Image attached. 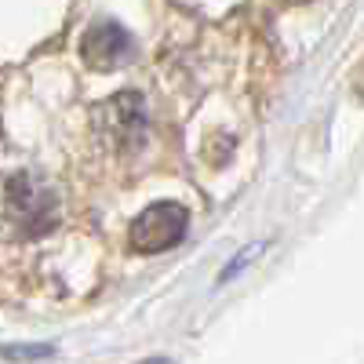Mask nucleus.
I'll use <instances>...</instances> for the list:
<instances>
[{
    "instance_id": "1",
    "label": "nucleus",
    "mask_w": 364,
    "mask_h": 364,
    "mask_svg": "<svg viewBox=\"0 0 364 364\" xmlns=\"http://www.w3.org/2000/svg\"><path fill=\"white\" fill-rule=\"evenodd\" d=\"M58 200L33 175H15L8 182V223L18 237H44L55 230Z\"/></svg>"
},
{
    "instance_id": "2",
    "label": "nucleus",
    "mask_w": 364,
    "mask_h": 364,
    "mask_svg": "<svg viewBox=\"0 0 364 364\" xmlns=\"http://www.w3.org/2000/svg\"><path fill=\"white\" fill-rule=\"evenodd\" d=\"M190 230V211L175 200H157L132 223V248L142 255H161L175 248Z\"/></svg>"
},
{
    "instance_id": "3",
    "label": "nucleus",
    "mask_w": 364,
    "mask_h": 364,
    "mask_svg": "<svg viewBox=\"0 0 364 364\" xmlns=\"http://www.w3.org/2000/svg\"><path fill=\"white\" fill-rule=\"evenodd\" d=\"M99 132L113 149H132L146 139V102L135 91H120V95L99 102Z\"/></svg>"
},
{
    "instance_id": "4",
    "label": "nucleus",
    "mask_w": 364,
    "mask_h": 364,
    "mask_svg": "<svg viewBox=\"0 0 364 364\" xmlns=\"http://www.w3.org/2000/svg\"><path fill=\"white\" fill-rule=\"evenodd\" d=\"M80 55H84V63L91 70H117V66L132 63V58L139 55V44H135V37L120 22L102 18V22H95L84 33Z\"/></svg>"
},
{
    "instance_id": "5",
    "label": "nucleus",
    "mask_w": 364,
    "mask_h": 364,
    "mask_svg": "<svg viewBox=\"0 0 364 364\" xmlns=\"http://www.w3.org/2000/svg\"><path fill=\"white\" fill-rule=\"evenodd\" d=\"M8 357H51V346H18V350H4Z\"/></svg>"
}]
</instances>
